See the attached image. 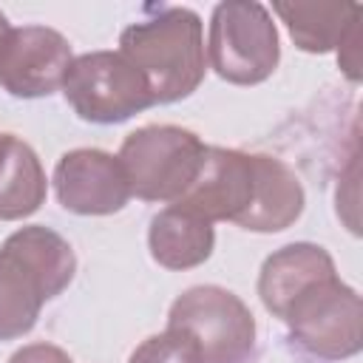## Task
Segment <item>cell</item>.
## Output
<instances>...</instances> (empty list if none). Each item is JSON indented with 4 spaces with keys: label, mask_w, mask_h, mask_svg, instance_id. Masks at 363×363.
<instances>
[{
    "label": "cell",
    "mask_w": 363,
    "mask_h": 363,
    "mask_svg": "<svg viewBox=\"0 0 363 363\" xmlns=\"http://www.w3.org/2000/svg\"><path fill=\"white\" fill-rule=\"evenodd\" d=\"M77 272L71 244L43 224L14 230L0 247V340L28 335L45 301L57 298Z\"/></svg>",
    "instance_id": "6da1fadb"
},
{
    "label": "cell",
    "mask_w": 363,
    "mask_h": 363,
    "mask_svg": "<svg viewBox=\"0 0 363 363\" xmlns=\"http://www.w3.org/2000/svg\"><path fill=\"white\" fill-rule=\"evenodd\" d=\"M119 54L145 74L153 105L190 96L207 74L204 26L187 6H164L130 23L119 34Z\"/></svg>",
    "instance_id": "7a4b0ae2"
},
{
    "label": "cell",
    "mask_w": 363,
    "mask_h": 363,
    "mask_svg": "<svg viewBox=\"0 0 363 363\" xmlns=\"http://www.w3.org/2000/svg\"><path fill=\"white\" fill-rule=\"evenodd\" d=\"M207 145L179 125H145L122 139L119 162L142 201H179L196 182Z\"/></svg>",
    "instance_id": "3957f363"
},
{
    "label": "cell",
    "mask_w": 363,
    "mask_h": 363,
    "mask_svg": "<svg viewBox=\"0 0 363 363\" xmlns=\"http://www.w3.org/2000/svg\"><path fill=\"white\" fill-rule=\"evenodd\" d=\"M207 65L233 85L269 79L281 60V40L272 14L258 0H224L210 14Z\"/></svg>",
    "instance_id": "277c9868"
},
{
    "label": "cell",
    "mask_w": 363,
    "mask_h": 363,
    "mask_svg": "<svg viewBox=\"0 0 363 363\" xmlns=\"http://www.w3.org/2000/svg\"><path fill=\"white\" fill-rule=\"evenodd\" d=\"M281 320L315 357L343 360L363 349V303L357 289L343 284L337 272L303 286L289 301Z\"/></svg>",
    "instance_id": "5b68a950"
},
{
    "label": "cell",
    "mask_w": 363,
    "mask_h": 363,
    "mask_svg": "<svg viewBox=\"0 0 363 363\" xmlns=\"http://www.w3.org/2000/svg\"><path fill=\"white\" fill-rule=\"evenodd\" d=\"M167 329L184 332L201 363H244L255 349V318L230 289L199 284L184 289L167 312Z\"/></svg>",
    "instance_id": "8992f818"
},
{
    "label": "cell",
    "mask_w": 363,
    "mask_h": 363,
    "mask_svg": "<svg viewBox=\"0 0 363 363\" xmlns=\"http://www.w3.org/2000/svg\"><path fill=\"white\" fill-rule=\"evenodd\" d=\"M62 94L74 113L94 125H116L153 105L145 74L119 51L74 57L62 79Z\"/></svg>",
    "instance_id": "52a82bcc"
},
{
    "label": "cell",
    "mask_w": 363,
    "mask_h": 363,
    "mask_svg": "<svg viewBox=\"0 0 363 363\" xmlns=\"http://www.w3.org/2000/svg\"><path fill=\"white\" fill-rule=\"evenodd\" d=\"M71 62V43L57 28H9L0 40V88L20 99L51 96L62 88Z\"/></svg>",
    "instance_id": "ba28073f"
},
{
    "label": "cell",
    "mask_w": 363,
    "mask_h": 363,
    "mask_svg": "<svg viewBox=\"0 0 363 363\" xmlns=\"http://www.w3.org/2000/svg\"><path fill=\"white\" fill-rule=\"evenodd\" d=\"M54 193L68 213L111 216L130 201V182L119 156L99 147H74L57 159Z\"/></svg>",
    "instance_id": "9c48e42d"
},
{
    "label": "cell",
    "mask_w": 363,
    "mask_h": 363,
    "mask_svg": "<svg viewBox=\"0 0 363 363\" xmlns=\"http://www.w3.org/2000/svg\"><path fill=\"white\" fill-rule=\"evenodd\" d=\"M252 184H255L252 153L207 145L196 182L173 204H182V207L199 213L210 224L213 221L235 224L252 201Z\"/></svg>",
    "instance_id": "30bf717a"
},
{
    "label": "cell",
    "mask_w": 363,
    "mask_h": 363,
    "mask_svg": "<svg viewBox=\"0 0 363 363\" xmlns=\"http://www.w3.org/2000/svg\"><path fill=\"white\" fill-rule=\"evenodd\" d=\"M252 167H255L252 201L235 224L250 233H281L292 227L306 204L301 179L289 164L267 153H252Z\"/></svg>",
    "instance_id": "8fae6325"
},
{
    "label": "cell",
    "mask_w": 363,
    "mask_h": 363,
    "mask_svg": "<svg viewBox=\"0 0 363 363\" xmlns=\"http://www.w3.org/2000/svg\"><path fill=\"white\" fill-rule=\"evenodd\" d=\"M332 272H337V267L320 244H309V241L286 244V247L275 250L272 255H267V261L261 264L258 298L267 312L281 318L284 309L289 306V301L303 286H309L312 281L332 275Z\"/></svg>",
    "instance_id": "7c38bea8"
},
{
    "label": "cell",
    "mask_w": 363,
    "mask_h": 363,
    "mask_svg": "<svg viewBox=\"0 0 363 363\" xmlns=\"http://www.w3.org/2000/svg\"><path fill=\"white\" fill-rule=\"evenodd\" d=\"M213 247H216L213 224L182 204H170L150 218L147 250L153 261L164 269H176V272L193 269L213 255Z\"/></svg>",
    "instance_id": "4fadbf2b"
},
{
    "label": "cell",
    "mask_w": 363,
    "mask_h": 363,
    "mask_svg": "<svg viewBox=\"0 0 363 363\" xmlns=\"http://www.w3.org/2000/svg\"><path fill=\"white\" fill-rule=\"evenodd\" d=\"M48 179L40 156L14 133H0V221H20L45 204Z\"/></svg>",
    "instance_id": "5bb4252c"
},
{
    "label": "cell",
    "mask_w": 363,
    "mask_h": 363,
    "mask_svg": "<svg viewBox=\"0 0 363 363\" xmlns=\"http://www.w3.org/2000/svg\"><path fill=\"white\" fill-rule=\"evenodd\" d=\"M295 45L306 54H326L340 45L360 17V3H272Z\"/></svg>",
    "instance_id": "9a60e30c"
},
{
    "label": "cell",
    "mask_w": 363,
    "mask_h": 363,
    "mask_svg": "<svg viewBox=\"0 0 363 363\" xmlns=\"http://www.w3.org/2000/svg\"><path fill=\"white\" fill-rule=\"evenodd\" d=\"M128 363H201L199 346L179 329H164L145 337L128 357Z\"/></svg>",
    "instance_id": "2e32d148"
},
{
    "label": "cell",
    "mask_w": 363,
    "mask_h": 363,
    "mask_svg": "<svg viewBox=\"0 0 363 363\" xmlns=\"http://www.w3.org/2000/svg\"><path fill=\"white\" fill-rule=\"evenodd\" d=\"M9 363H74L68 357V352H62L54 343H28L23 349H17Z\"/></svg>",
    "instance_id": "e0dca14e"
},
{
    "label": "cell",
    "mask_w": 363,
    "mask_h": 363,
    "mask_svg": "<svg viewBox=\"0 0 363 363\" xmlns=\"http://www.w3.org/2000/svg\"><path fill=\"white\" fill-rule=\"evenodd\" d=\"M9 28H11V26H9V20H6V14L0 11V40H3V34H6Z\"/></svg>",
    "instance_id": "ac0fdd59"
}]
</instances>
